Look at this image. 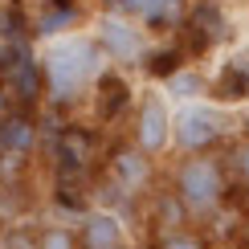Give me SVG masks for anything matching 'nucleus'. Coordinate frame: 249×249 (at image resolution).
Segmentation results:
<instances>
[{
    "label": "nucleus",
    "mask_w": 249,
    "mask_h": 249,
    "mask_svg": "<svg viewBox=\"0 0 249 249\" xmlns=\"http://www.w3.org/2000/svg\"><path fill=\"white\" fill-rule=\"evenodd\" d=\"M41 249H74V237H70L66 229H49L45 237H41Z\"/></svg>",
    "instance_id": "17"
},
{
    "label": "nucleus",
    "mask_w": 249,
    "mask_h": 249,
    "mask_svg": "<svg viewBox=\"0 0 249 249\" xmlns=\"http://www.w3.org/2000/svg\"><path fill=\"white\" fill-rule=\"evenodd\" d=\"M180 61H184V49H155V53L143 57V70L155 78H176L180 74Z\"/></svg>",
    "instance_id": "13"
},
{
    "label": "nucleus",
    "mask_w": 249,
    "mask_h": 249,
    "mask_svg": "<svg viewBox=\"0 0 249 249\" xmlns=\"http://www.w3.org/2000/svg\"><path fill=\"white\" fill-rule=\"evenodd\" d=\"M172 86L180 90V94H184V90H188V94H196V90H200V78H196V74H176Z\"/></svg>",
    "instance_id": "18"
},
{
    "label": "nucleus",
    "mask_w": 249,
    "mask_h": 249,
    "mask_svg": "<svg viewBox=\"0 0 249 249\" xmlns=\"http://www.w3.org/2000/svg\"><path fill=\"white\" fill-rule=\"evenodd\" d=\"M221 25H225V17H221V8L216 4H196L192 13H188V20H184V45L192 49V53H200V49H209L216 37H221ZM180 45V49H184Z\"/></svg>",
    "instance_id": "4"
},
{
    "label": "nucleus",
    "mask_w": 249,
    "mask_h": 249,
    "mask_svg": "<svg viewBox=\"0 0 249 249\" xmlns=\"http://www.w3.org/2000/svg\"><path fill=\"white\" fill-rule=\"evenodd\" d=\"M102 70V53L90 41L82 37H70V41H57L49 45V53L41 57V74H45V86L57 102H70L86 90V82H94Z\"/></svg>",
    "instance_id": "1"
},
{
    "label": "nucleus",
    "mask_w": 249,
    "mask_h": 249,
    "mask_svg": "<svg viewBox=\"0 0 249 249\" xmlns=\"http://www.w3.org/2000/svg\"><path fill=\"white\" fill-rule=\"evenodd\" d=\"M33 139H37V135H33V123H29V119H4V123H0V151H4V155H25L29 147H33Z\"/></svg>",
    "instance_id": "11"
},
{
    "label": "nucleus",
    "mask_w": 249,
    "mask_h": 249,
    "mask_svg": "<svg viewBox=\"0 0 249 249\" xmlns=\"http://www.w3.org/2000/svg\"><path fill=\"white\" fill-rule=\"evenodd\" d=\"M176 188H180V204L209 209V204L221 200L225 180H221V168H216L213 160H188L180 172H176Z\"/></svg>",
    "instance_id": "2"
},
{
    "label": "nucleus",
    "mask_w": 249,
    "mask_h": 249,
    "mask_svg": "<svg viewBox=\"0 0 249 249\" xmlns=\"http://www.w3.org/2000/svg\"><path fill=\"white\" fill-rule=\"evenodd\" d=\"M70 20H74V13H70V8L45 13V17H41V33H57V29H61V25H70Z\"/></svg>",
    "instance_id": "16"
},
{
    "label": "nucleus",
    "mask_w": 249,
    "mask_h": 249,
    "mask_svg": "<svg viewBox=\"0 0 249 249\" xmlns=\"http://www.w3.org/2000/svg\"><path fill=\"white\" fill-rule=\"evenodd\" d=\"M163 249H204V245L196 241V237H188V233H176V237H172V241L163 245Z\"/></svg>",
    "instance_id": "19"
},
{
    "label": "nucleus",
    "mask_w": 249,
    "mask_h": 249,
    "mask_svg": "<svg viewBox=\"0 0 249 249\" xmlns=\"http://www.w3.org/2000/svg\"><path fill=\"white\" fill-rule=\"evenodd\" d=\"M102 45H107V53L110 57H119V61H135L143 53V41H139V33L127 25V20H102Z\"/></svg>",
    "instance_id": "7"
},
{
    "label": "nucleus",
    "mask_w": 249,
    "mask_h": 249,
    "mask_svg": "<svg viewBox=\"0 0 249 249\" xmlns=\"http://www.w3.org/2000/svg\"><path fill=\"white\" fill-rule=\"evenodd\" d=\"M0 123H4V90H0Z\"/></svg>",
    "instance_id": "21"
},
{
    "label": "nucleus",
    "mask_w": 249,
    "mask_h": 249,
    "mask_svg": "<svg viewBox=\"0 0 249 249\" xmlns=\"http://www.w3.org/2000/svg\"><path fill=\"white\" fill-rule=\"evenodd\" d=\"M216 98H221V102L249 98V57L225 61V70L216 74Z\"/></svg>",
    "instance_id": "9"
},
{
    "label": "nucleus",
    "mask_w": 249,
    "mask_h": 249,
    "mask_svg": "<svg viewBox=\"0 0 249 249\" xmlns=\"http://www.w3.org/2000/svg\"><path fill=\"white\" fill-rule=\"evenodd\" d=\"M127 102H131V86H127L119 74H102V78H98V119L110 123L123 107H127Z\"/></svg>",
    "instance_id": "10"
},
{
    "label": "nucleus",
    "mask_w": 249,
    "mask_h": 249,
    "mask_svg": "<svg viewBox=\"0 0 249 249\" xmlns=\"http://www.w3.org/2000/svg\"><path fill=\"white\" fill-rule=\"evenodd\" d=\"M172 127H176V143H180L184 151H204V147H213V143L221 139L225 119L216 115L213 107H184Z\"/></svg>",
    "instance_id": "3"
},
{
    "label": "nucleus",
    "mask_w": 249,
    "mask_h": 249,
    "mask_svg": "<svg viewBox=\"0 0 249 249\" xmlns=\"http://www.w3.org/2000/svg\"><path fill=\"white\" fill-rule=\"evenodd\" d=\"M115 168H119L123 180H131V184H143V180H147V163H143L135 151H119V155H115Z\"/></svg>",
    "instance_id": "14"
},
{
    "label": "nucleus",
    "mask_w": 249,
    "mask_h": 249,
    "mask_svg": "<svg viewBox=\"0 0 249 249\" xmlns=\"http://www.w3.org/2000/svg\"><path fill=\"white\" fill-rule=\"evenodd\" d=\"M57 4H61V8H70V4H74V0H57Z\"/></svg>",
    "instance_id": "22"
},
{
    "label": "nucleus",
    "mask_w": 249,
    "mask_h": 249,
    "mask_svg": "<svg viewBox=\"0 0 249 249\" xmlns=\"http://www.w3.org/2000/svg\"><path fill=\"white\" fill-rule=\"evenodd\" d=\"M229 160H233V168H237V172H241L245 180H249V147H237V151L229 155Z\"/></svg>",
    "instance_id": "20"
},
{
    "label": "nucleus",
    "mask_w": 249,
    "mask_h": 249,
    "mask_svg": "<svg viewBox=\"0 0 249 249\" xmlns=\"http://www.w3.org/2000/svg\"><path fill=\"white\" fill-rule=\"evenodd\" d=\"M123 4H127V8H135V13H139V17H147V20H163L176 4H180V0H123Z\"/></svg>",
    "instance_id": "15"
},
{
    "label": "nucleus",
    "mask_w": 249,
    "mask_h": 249,
    "mask_svg": "<svg viewBox=\"0 0 249 249\" xmlns=\"http://www.w3.org/2000/svg\"><path fill=\"white\" fill-rule=\"evenodd\" d=\"M168 135H172V119H168V110H163V102L160 98H147L143 102V110H139V127H135V139H139V151H160L163 143H168Z\"/></svg>",
    "instance_id": "6"
},
{
    "label": "nucleus",
    "mask_w": 249,
    "mask_h": 249,
    "mask_svg": "<svg viewBox=\"0 0 249 249\" xmlns=\"http://www.w3.org/2000/svg\"><path fill=\"white\" fill-rule=\"evenodd\" d=\"M57 160H61V168H66V172L86 168V135H82V131H66L57 139Z\"/></svg>",
    "instance_id": "12"
},
{
    "label": "nucleus",
    "mask_w": 249,
    "mask_h": 249,
    "mask_svg": "<svg viewBox=\"0 0 249 249\" xmlns=\"http://www.w3.org/2000/svg\"><path fill=\"white\" fill-rule=\"evenodd\" d=\"M0 78H8V86L20 90V98H37L41 70H37V61L29 57L25 45H13L4 57H0Z\"/></svg>",
    "instance_id": "5"
},
{
    "label": "nucleus",
    "mask_w": 249,
    "mask_h": 249,
    "mask_svg": "<svg viewBox=\"0 0 249 249\" xmlns=\"http://www.w3.org/2000/svg\"><path fill=\"white\" fill-rule=\"evenodd\" d=\"M82 241H86V249H123V225L110 213H94L86 216Z\"/></svg>",
    "instance_id": "8"
}]
</instances>
